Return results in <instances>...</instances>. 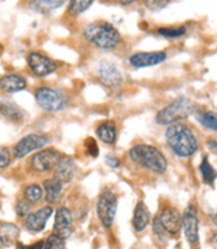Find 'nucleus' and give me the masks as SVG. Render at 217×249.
<instances>
[{
	"instance_id": "nucleus-1",
	"label": "nucleus",
	"mask_w": 217,
	"mask_h": 249,
	"mask_svg": "<svg viewBox=\"0 0 217 249\" xmlns=\"http://www.w3.org/2000/svg\"><path fill=\"white\" fill-rule=\"evenodd\" d=\"M165 138L169 147L178 156L189 157L197 150L198 142L195 135L181 122L169 125L165 131Z\"/></svg>"
},
{
	"instance_id": "nucleus-2",
	"label": "nucleus",
	"mask_w": 217,
	"mask_h": 249,
	"mask_svg": "<svg viewBox=\"0 0 217 249\" xmlns=\"http://www.w3.org/2000/svg\"><path fill=\"white\" fill-rule=\"evenodd\" d=\"M83 35L90 43L101 49H113L121 42L118 30L111 23L101 20L88 24Z\"/></svg>"
},
{
	"instance_id": "nucleus-3",
	"label": "nucleus",
	"mask_w": 217,
	"mask_h": 249,
	"mask_svg": "<svg viewBox=\"0 0 217 249\" xmlns=\"http://www.w3.org/2000/svg\"><path fill=\"white\" fill-rule=\"evenodd\" d=\"M134 162L156 173H164L167 169V160L156 147L149 144H138L129 151Z\"/></svg>"
},
{
	"instance_id": "nucleus-4",
	"label": "nucleus",
	"mask_w": 217,
	"mask_h": 249,
	"mask_svg": "<svg viewBox=\"0 0 217 249\" xmlns=\"http://www.w3.org/2000/svg\"><path fill=\"white\" fill-rule=\"evenodd\" d=\"M196 104L192 100L178 98L160 110L155 117V121L160 125H171L189 117L196 111Z\"/></svg>"
},
{
	"instance_id": "nucleus-5",
	"label": "nucleus",
	"mask_w": 217,
	"mask_h": 249,
	"mask_svg": "<svg viewBox=\"0 0 217 249\" xmlns=\"http://www.w3.org/2000/svg\"><path fill=\"white\" fill-rule=\"evenodd\" d=\"M35 99L40 107L49 112H57L64 108L66 100L64 95L57 89L50 87H41L35 93Z\"/></svg>"
},
{
	"instance_id": "nucleus-6",
	"label": "nucleus",
	"mask_w": 217,
	"mask_h": 249,
	"mask_svg": "<svg viewBox=\"0 0 217 249\" xmlns=\"http://www.w3.org/2000/svg\"><path fill=\"white\" fill-rule=\"evenodd\" d=\"M117 211V197L116 195L109 191L105 190L98 199L97 202V215L105 227H110Z\"/></svg>"
},
{
	"instance_id": "nucleus-7",
	"label": "nucleus",
	"mask_w": 217,
	"mask_h": 249,
	"mask_svg": "<svg viewBox=\"0 0 217 249\" xmlns=\"http://www.w3.org/2000/svg\"><path fill=\"white\" fill-rule=\"evenodd\" d=\"M60 158L61 154L59 151L50 147L34 154L30 160V165L35 171L44 172L55 167Z\"/></svg>"
},
{
	"instance_id": "nucleus-8",
	"label": "nucleus",
	"mask_w": 217,
	"mask_h": 249,
	"mask_svg": "<svg viewBox=\"0 0 217 249\" xmlns=\"http://www.w3.org/2000/svg\"><path fill=\"white\" fill-rule=\"evenodd\" d=\"M27 63L32 72L40 77L49 75L57 69V64L51 58L38 52H31L27 57Z\"/></svg>"
},
{
	"instance_id": "nucleus-9",
	"label": "nucleus",
	"mask_w": 217,
	"mask_h": 249,
	"mask_svg": "<svg viewBox=\"0 0 217 249\" xmlns=\"http://www.w3.org/2000/svg\"><path fill=\"white\" fill-rule=\"evenodd\" d=\"M53 234L57 235L62 239H67L73 232V218L68 208L59 207L56 210L54 217Z\"/></svg>"
},
{
	"instance_id": "nucleus-10",
	"label": "nucleus",
	"mask_w": 217,
	"mask_h": 249,
	"mask_svg": "<svg viewBox=\"0 0 217 249\" xmlns=\"http://www.w3.org/2000/svg\"><path fill=\"white\" fill-rule=\"evenodd\" d=\"M47 143L48 139L46 136L32 133L26 135L18 142L13 149V153L16 158H23L28 153L45 146Z\"/></svg>"
},
{
	"instance_id": "nucleus-11",
	"label": "nucleus",
	"mask_w": 217,
	"mask_h": 249,
	"mask_svg": "<svg viewBox=\"0 0 217 249\" xmlns=\"http://www.w3.org/2000/svg\"><path fill=\"white\" fill-rule=\"evenodd\" d=\"M97 74L101 82L108 87H117L122 83V75L117 66L108 60H102L97 67Z\"/></svg>"
},
{
	"instance_id": "nucleus-12",
	"label": "nucleus",
	"mask_w": 217,
	"mask_h": 249,
	"mask_svg": "<svg viewBox=\"0 0 217 249\" xmlns=\"http://www.w3.org/2000/svg\"><path fill=\"white\" fill-rule=\"evenodd\" d=\"M167 58L164 51H152V52H138L131 55L129 63L135 68H142L154 66L163 62Z\"/></svg>"
},
{
	"instance_id": "nucleus-13",
	"label": "nucleus",
	"mask_w": 217,
	"mask_h": 249,
	"mask_svg": "<svg viewBox=\"0 0 217 249\" xmlns=\"http://www.w3.org/2000/svg\"><path fill=\"white\" fill-rule=\"evenodd\" d=\"M52 212L53 210L50 206H44L37 211L29 213L24 220L26 229L31 232H40L45 228L46 222L51 216Z\"/></svg>"
},
{
	"instance_id": "nucleus-14",
	"label": "nucleus",
	"mask_w": 217,
	"mask_h": 249,
	"mask_svg": "<svg viewBox=\"0 0 217 249\" xmlns=\"http://www.w3.org/2000/svg\"><path fill=\"white\" fill-rule=\"evenodd\" d=\"M159 223L165 232L170 234H175L181 229L182 226V216L179 211L175 208L168 207L161 212L159 217H157Z\"/></svg>"
},
{
	"instance_id": "nucleus-15",
	"label": "nucleus",
	"mask_w": 217,
	"mask_h": 249,
	"mask_svg": "<svg viewBox=\"0 0 217 249\" xmlns=\"http://www.w3.org/2000/svg\"><path fill=\"white\" fill-rule=\"evenodd\" d=\"M198 216L197 211L194 205H189L185 211L182 217V226L184 228V233L187 240L194 244L197 243L199 236H198Z\"/></svg>"
},
{
	"instance_id": "nucleus-16",
	"label": "nucleus",
	"mask_w": 217,
	"mask_h": 249,
	"mask_svg": "<svg viewBox=\"0 0 217 249\" xmlns=\"http://www.w3.org/2000/svg\"><path fill=\"white\" fill-rule=\"evenodd\" d=\"M75 172L74 162L71 157L69 156H61L57 165L55 166V171H54L53 178L58 180L62 184L68 183L72 177H73Z\"/></svg>"
},
{
	"instance_id": "nucleus-17",
	"label": "nucleus",
	"mask_w": 217,
	"mask_h": 249,
	"mask_svg": "<svg viewBox=\"0 0 217 249\" xmlns=\"http://www.w3.org/2000/svg\"><path fill=\"white\" fill-rule=\"evenodd\" d=\"M26 80L18 74H7L1 78L0 86L1 89L7 93H14L24 90L26 88Z\"/></svg>"
},
{
	"instance_id": "nucleus-18",
	"label": "nucleus",
	"mask_w": 217,
	"mask_h": 249,
	"mask_svg": "<svg viewBox=\"0 0 217 249\" xmlns=\"http://www.w3.org/2000/svg\"><path fill=\"white\" fill-rule=\"evenodd\" d=\"M150 220V212L145 203L139 201L134 209L132 225L136 231H142L146 228Z\"/></svg>"
},
{
	"instance_id": "nucleus-19",
	"label": "nucleus",
	"mask_w": 217,
	"mask_h": 249,
	"mask_svg": "<svg viewBox=\"0 0 217 249\" xmlns=\"http://www.w3.org/2000/svg\"><path fill=\"white\" fill-rule=\"evenodd\" d=\"M62 183L56 179H47L43 182L45 189V200L47 203H56L61 198Z\"/></svg>"
},
{
	"instance_id": "nucleus-20",
	"label": "nucleus",
	"mask_w": 217,
	"mask_h": 249,
	"mask_svg": "<svg viewBox=\"0 0 217 249\" xmlns=\"http://www.w3.org/2000/svg\"><path fill=\"white\" fill-rule=\"evenodd\" d=\"M96 135L104 143L111 144L116 139V127L113 121L106 120L96 129Z\"/></svg>"
},
{
	"instance_id": "nucleus-21",
	"label": "nucleus",
	"mask_w": 217,
	"mask_h": 249,
	"mask_svg": "<svg viewBox=\"0 0 217 249\" xmlns=\"http://www.w3.org/2000/svg\"><path fill=\"white\" fill-rule=\"evenodd\" d=\"M1 246L9 247L17 243L19 237V229L12 223H1Z\"/></svg>"
},
{
	"instance_id": "nucleus-22",
	"label": "nucleus",
	"mask_w": 217,
	"mask_h": 249,
	"mask_svg": "<svg viewBox=\"0 0 217 249\" xmlns=\"http://www.w3.org/2000/svg\"><path fill=\"white\" fill-rule=\"evenodd\" d=\"M64 3V1H60V0H55V1H53V0H39V1H32L29 6L35 11L45 14L61 7Z\"/></svg>"
},
{
	"instance_id": "nucleus-23",
	"label": "nucleus",
	"mask_w": 217,
	"mask_h": 249,
	"mask_svg": "<svg viewBox=\"0 0 217 249\" xmlns=\"http://www.w3.org/2000/svg\"><path fill=\"white\" fill-rule=\"evenodd\" d=\"M195 117L205 128L217 131V116L213 112L197 111L195 112Z\"/></svg>"
},
{
	"instance_id": "nucleus-24",
	"label": "nucleus",
	"mask_w": 217,
	"mask_h": 249,
	"mask_svg": "<svg viewBox=\"0 0 217 249\" xmlns=\"http://www.w3.org/2000/svg\"><path fill=\"white\" fill-rule=\"evenodd\" d=\"M1 112L2 115H4L6 118L14 121H19L22 120L23 114L21 110L17 107V106L9 101H2L1 103Z\"/></svg>"
},
{
	"instance_id": "nucleus-25",
	"label": "nucleus",
	"mask_w": 217,
	"mask_h": 249,
	"mask_svg": "<svg viewBox=\"0 0 217 249\" xmlns=\"http://www.w3.org/2000/svg\"><path fill=\"white\" fill-rule=\"evenodd\" d=\"M199 170H200L201 176H202V178H203V181L206 184L212 185L214 180H215V178H216L217 173L214 170V168L212 167V165L209 163L207 157H205L202 160V162H201V164L199 166Z\"/></svg>"
},
{
	"instance_id": "nucleus-26",
	"label": "nucleus",
	"mask_w": 217,
	"mask_h": 249,
	"mask_svg": "<svg viewBox=\"0 0 217 249\" xmlns=\"http://www.w3.org/2000/svg\"><path fill=\"white\" fill-rule=\"evenodd\" d=\"M42 194L43 191L39 185L32 184L25 188L24 199H26L30 204H35L42 198Z\"/></svg>"
},
{
	"instance_id": "nucleus-27",
	"label": "nucleus",
	"mask_w": 217,
	"mask_h": 249,
	"mask_svg": "<svg viewBox=\"0 0 217 249\" xmlns=\"http://www.w3.org/2000/svg\"><path fill=\"white\" fill-rule=\"evenodd\" d=\"M158 34L162 35L164 37L168 38H176L182 36L186 33V27L185 26H178V27H160L157 30Z\"/></svg>"
},
{
	"instance_id": "nucleus-28",
	"label": "nucleus",
	"mask_w": 217,
	"mask_h": 249,
	"mask_svg": "<svg viewBox=\"0 0 217 249\" xmlns=\"http://www.w3.org/2000/svg\"><path fill=\"white\" fill-rule=\"evenodd\" d=\"M92 4H93L92 0H80V1L72 0V1H70L68 4V11L72 14H79L87 10Z\"/></svg>"
},
{
	"instance_id": "nucleus-29",
	"label": "nucleus",
	"mask_w": 217,
	"mask_h": 249,
	"mask_svg": "<svg viewBox=\"0 0 217 249\" xmlns=\"http://www.w3.org/2000/svg\"><path fill=\"white\" fill-rule=\"evenodd\" d=\"M44 249H66L64 239L55 234H52L45 241Z\"/></svg>"
},
{
	"instance_id": "nucleus-30",
	"label": "nucleus",
	"mask_w": 217,
	"mask_h": 249,
	"mask_svg": "<svg viewBox=\"0 0 217 249\" xmlns=\"http://www.w3.org/2000/svg\"><path fill=\"white\" fill-rule=\"evenodd\" d=\"M15 211L19 217H27L30 213V203L26 200H19L15 206Z\"/></svg>"
},
{
	"instance_id": "nucleus-31",
	"label": "nucleus",
	"mask_w": 217,
	"mask_h": 249,
	"mask_svg": "<svg viewBox=\"0 0 217 249\" xmlns=\"http://www.w3.org/2000/svg\"><path fill=\"white\" fill-rule=\"evenodd\" d=\"M85 147L87 149V152L89 155H91L93 157H96L98 155V146H97V143L96 141L91 138V137H88L86 140H85Z\"/></svg>"
},
{
	"instance_id": "nucleus-32",
	"label": "nucleus",
	"mask_w": 217,
	"mask_h": 249,
	"mask_svg": "<svg viewBox=\"0 0 217 249\" xmlns=\"http://www.w3.org/2000/svg\"><path fill=\"white\" fill-rule=\"evenodd\" d=\"M10 163V152L8 148L1 146V150H0V166L1 168H5Z\"/></svg>"
},
{
	"instance_id": "nucleus-33",
	"label": "nucleus",
	"mask_w": 217,
	"mask_h": 249,
	"mask_svg": "<svg viewBox=\"0 0 217 249\" xmlns=\"http://www.w3.org/2000/svg\"><path fill=\"white\" fill-rule=\"evenodd\" d=\"M44 245H45V242L42 240L33 243L31 245H24L22 243H17L16 249H44Z\"/></svg>"
},
{
	"instance_id": "nucleus-34",
	"label": "nucleus",
	"mask_w": 217,
	"mask_h": 249,
	"mask_svg": "<svg viewBox=\"0 0 217 249\" xmlns=\"http://www.w3.org/2000/svg\"><path fill=\"white\" fill-rule=\"evenodd\" d=\"M168 4V1H145V5L152 10H157L165 7Z\"/></svg>"
},
{
	"instance_id": "nucleus-35",
	"label": "nucleus",
	"mask_w": 217,
	"mask_h": 249,
	"mask_svg": "<svg viewBox=\"0 0 217 249\" xmlns=\"http://www.w3.org/2000/svg\"><path fill=\"white\" fill-rule=\"evenodd\" d=\"M105 162H106L107 165H109V166L112 167V168H116V167H118L119 164H120L119 159L116 158V157H114V156H112V155H107V156L105 157Z\"/></svg>"
},
{
	"instance_id": "nucleus-36",
	"label": "nucleus",
	"mask_w": 217,
	"mask_h": 249,
	"mask_svg": "<svg viewBox=\"0 0 217 249\" xmlns=\"http://www.w3.org/2000/svg\"><path fill=\"white\" fill-rule=\"evenodd\" d=\"M208 144H209V147H211V148L217 147V142L215 140H209Z\"/></svg>"
},
{
	"instance_id": "nucleus-37",
	"label": "nucleus",
	"mask_w": 217,
	"mask_h": 249,
	"mask_svg": "<svg viewBox=\"0 0 217 249\" xmlns=\"http://www.w3.org/2000/svg\"><path fill=\"white\" fill-rule=\"evenodd\" d=\"M213 222H214V224L217 226V214L214 216V218H213Z\"/></svg>"
}]
</instances>
